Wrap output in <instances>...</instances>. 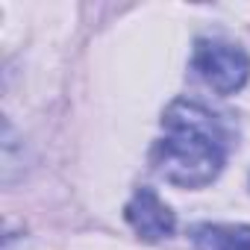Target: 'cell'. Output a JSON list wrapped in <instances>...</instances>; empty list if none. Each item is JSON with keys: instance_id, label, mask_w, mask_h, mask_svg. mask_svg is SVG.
Masks as SVG:
<instances>
[{"instance_id": "1", "label": "cell", "mask_w": 250, "mask_h": 250, "mask_svg": "<svg viewBox=\"0 0 250 250\" xmlns=\"http://www.w3.org/2000/svg\"><path fill=\"white\" fill-rule=\"evenodd\" d=\"M168 136L153 147V168L180 188L209 186L224 165L227 139L221 121L200 103L177 100L165 112Z\"/></svg>"}, {"instance_id": "2", "label": "cell", "mask_w": 250, "mask_h": 250, "mask_svg": "<svg viewBox=\"0 0 250 250\" xmlns=\"http://www.w3.org/2000/svg\"><path fill=\"white\" fill-rule=\"evenodd\" d=\"M194 71L218 94H235L250 77V59L235 44L200 39L194 44Z\"/></svg>"}, {"instance_id": "3", "label": "cell", "mask_w": 250, "mask_h": 250, "mask_svg": "<svg viewBox=\"0 0 250 250\" xmlns=\"http://www.w3.org/2000/svg\"><path fill=\"white\" fill-rule=\"evenodd\" d=\"M127 221L145 241H162L174 232V212L159 200L153 188H139L127 203Z\"/></svg>"}, {"instance_id": "4", "label": "cell", "mask_w": 250, "mask_h": 250, "mask_svg": "<svg viewBox=\"0 0 250 250\" xmlns=\"http://www.w3.org/2000/svg\"><path fill=\"white\" fill-rule=\"evenodd\" d=\"M194 250H250V227L200 224L191 229Z\"/></svg>"}]
</instances>
